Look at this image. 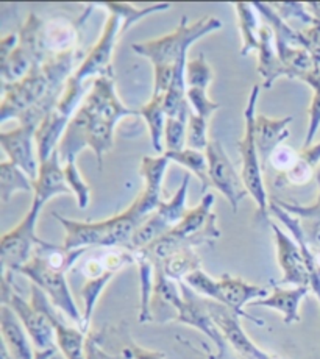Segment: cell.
Listing matches in <instances>:
<instances>
[{
  "label": "cell",
  "instance_id": "4dcf8cb0",
  "mask_svg": "<svg viewBox=\"0 0 320 359\" xmlns=\"http://www.w3.org/2000/svg\"><path fill=\"white\" fill-rule=\"evenodd\" d=\"M155 266L161 269L168 278L182 283L186 280L187 275L201 269V259L197 255L196 248H183V250L173 253L172 257Z\"/></svg>",
  "mask_w": 320,
  "mask_h": 359
},
{
  "label": "cell",
  "instance_id": "e575fe53",
  "mask_svg": "<svg viewBox=\"0 0 320 359\" xmlns=\"http://www.w3.org/2000/svg\"><path fill=\"white\" fill-rule=\"evenodd\" d=\"M114 275H116L114 272H109V273L102 275L99 278L86 280L85 285H83L81 297H83V302H85V311H83L81 330L85 331V333H88L89 325H91V319H93L97 302H99L102 292L105 291L108 283L114 278Z\"/></svg>",
  "mask_w": 320,
  "mask_h": 359
},
{
  "label": "cell",
  "instance_id": "ac0fdd59",
  "mask_svg": "<svg viewBox=\"0 0 320 359\" xmlns=\"http://www.w3.org/2000/svg\"><path fill=\"white\" fill-rule=\"evenodd\" d=\"M269 295L267 287L250 285L246 280L239 277H233L229 273H224L219 278V303L227 306L229 311H233L236 316L247 319L250 322L256 323V325H264V320L256 319V317L250 316L246 306L252 305L253 302L266 299Z\"/></svg>",
  "mask_w": 320,
  "mask_h": 359
},
{
  "label": "cell",
  "instance_id": "9c48e42d",
  "mask_svg": "<svg viewBox=\"0 0 320 359\" xmlns=\"http://www.w3.org/2000/svg\"><path fill=\"white\" fill-rule=\"evenodd\" d=\"M41 211L43 210L32 205L25 217L15 229L2 236V241H0V259H2V267L5 272H19L33 258L34 250L43 241L36 234Z\"/></svg>",
  "mask_w": 320,
  "mask_h": 359
},
{
  "label": "cell",
  "instance_id": "836d02e7",
  "mask_svg": "<svg viewBox=\"0 0 320 359\" xmlns=\"http://www.w3.org/2000/svg\"><path fill=\"white\" fill-rule=\"evenodd\" d=\"M189 183H191V178H189V175H186L183 178L182 186H180L178 191L175 192V196H173L171 200H168V202L163 200L155 211L164 219V222L168 224L171 229H173V226H177L180 222H182L183 217L186 216V212L189 211L186 208Z\"/></svg>",
  "mask_w": 320,
  "mask_h": 359
},
{
  "label": "cell",
  "instance_id": "d590c367",
  "mask_svg": "<svg viewBox=\"0 0 320 359\" xmlns=\"http://www.w3.org/2000/svg\"><path fill=\"white\" fill-rule=\"evenodd\" d=\"M186 86L187 88H197V89H206L210 88L211 81L214 79L213 67L208 63L205 55H199L197 58L189 60L186 65Z\"/></svg>",
  "mask_w": 320,
  "mask_h": 359
},
{
  "label": "cell",
  "instance_id": "b9f144b4",
  "mask_svg": "<svg viewBox=\"0 0 320 359\" xmlns=\"http://www.w3.org/2000/svg\"><path fill=\"white\" fill-rule=\"evenodd\" d=\"M317 178V184H319V197L312 205L303 206V205H295V203H288L283 202V200L275 198L274 202L283 208L286 212L295 216L297 219H312V220H320V170H317L316 174Z\"/></svg>",
  "mask_w": 320,
  "mask_h": 359
},
{
  "label": "cell",
  "instance_id": "277c9868",
  "mask_svg": "<svg viewBox=\"0 0 320 359\" xmlns=\"http://www.w3.org/2000/svg\"><path fill=\"white\" fill-rule=\"evenodd\" d=\"M260 85H255L250 91L247 107L244 111V136L238 141V149L242 160L241 177L244 182L248 196L255 200L258 208V217L269 220V198L262 180V164L260 160L258 149L255 142V117H256V102L260 97Z\"/></svg>",
  "mask_w": 320,
  "mask_h": 359
},
{
  "label": "cell",
  "instance_id": "7c38bea8",
  "mask_svg": "<svg viewBox=\"0 0 320 359\" xmlns=\"http://www.w3.org/2000/svg\"><path fill=\"white\" fill-rule=\"evenodd\" d=\"M205 302L214 323L220 330V333L224 334L225 341L238 351L242 359H291L267 353V351L260 348L258 345L247 336L244 328H242L239 316H236L233 311H229L227 306L220 305L218 302L208 299H205Z\"/></svg>",
  "mask_w": 320,
  "mask_h": 359
},
{
  "label": "cell",
  "instance_id": "44dd1931",
  "mask_svg": "<svg viewBox=\"0 0 320 359\" xmlns=\"http://www.w3.org/2000/svg\"><path fill=\"white\" fill-rule=\"evenodd\" d=\"M294 121V117H280V119H272V117L256 114L255 117V142L258 149L260 160L264 165L269 164L270 156L274 151L283 146L284 141L291 136L289 123Z\"/></svg>",
  "mask_w": 320,
  "mask_h": 359
},
{
  "label": "cell",
  "instance_id": "d4e9b609",
  "mask_svg": "<svg viewBox=\"0 0 320 359\" xmlns=\"http://www.w3.org/2000/svg\"><path fill=\"white\" fill-rule=\"evenodd\" d=\"M258 74L262 79V88L270 89L280 77H286V67L278 55L274 32L264 22L260 32L258 46Z\"/></svg>",
  "mask_w": 320,
  "mask_h": 359
},
{
  "label": "cell",
  "instance_id": "8fae6325",
  "mask_svg": "<svg viewBox=\"0 0 320 359\" xmlns=\"http://www.w3.org/2000/svg\"><path fill=\"white\" fill-rule=\"evenodd\" d=\"M205 154L208 158V168H210L211 188L219 191L228 200L229 206L236 214L239 203L248 196L241 174H238L233 161L229 160L225 149L222 147L218 140L210 141V146H208Z\"/></svg>",
  "mask_w": 320,
  "mask_h": 359
},
{
  "label": "cell",
  "instance_id": "c3c4849f",
  "mask_svg": "<svg viewBox=\"0 0 320 359\" xmlns=\"http://www.w3.org/2000/svg\"><path fill=\"white\" fill-rule=\"evenodd\" d=\"M309 243L314 244L317 247V250H320V220H314V226H312Z\"/></svg>",
  "mask_w": 320,
  "mask_h": 359
},
{
  "label": "cell",
  "instance_id": "4316f807",
  "mask_svg": "<svg viewBox=\"0 0 320 359\" xmlns=\"http://www.w3.org/2000/svg\"><path fill=\"white\" fill-rule=\"evenodd\" d=\"M234 11L238 16L239 32L242 38L241 55L247 57L252 52H258L260 46V13L256 11L253 4H234Z\"/></svg>",
  "mask_w": 320,
  "mask_h": 359
},
{
  "label": "cell",
  "instance_id": "603a6c76",
  "mask_svg": "<svg viewBox=\"0 0 320 359\" xmlns=\"http://www.w3.org/2000/svg\"><path fill=\"white\" fill-rule=\"evenodd\" d=\"M0 330H2L4 345L13 359H34L36 351L33 350L29 333L15 311L5 303H2V308H0Z\"/></svg>",
  "mask_w": 320,
  "mask_h": 359
},
{
  "label": "cell",
  "instance_id": "f546056e",
  "mask_svg": "<svg viewBox=\"0 0 320 359\" xmlns=\"http://www.w3.org/2000/svg\"><path fill=\"white\" fill-rule=\"evenodd\" d=\"M16 192H34V182L11 161L0 163V198L8 203Z\"/></svg>",
  "mask_w": 320,
  "mask_h": 359
},
{
  "label": "cell",
  "instance_id": "f907efd6",
  "mask_svg": "<svg viewBox=\"0 0 320 359\" xmlns=\"http://www.w3.org/2000/svg\"><path fill=\"white\" fill-rule=\"evenodd\" d=\"M306 6H308V10L312 16H314V19H319L320 20V2H311V4H306Z\"/></svg>",
  "mask_w": 320,
  "mask_h": 359
},
{
  "label": "cell",
  "instance_id": "7a4b0ae2",
  "mask_svg": "<svg viewBox=\"0 0 320 359\" xmlns=\"http://www.w3.org/2000/svg\"><path fill=\"white\" fill-rule=\"evenodd\" d=\"M83 53L76 49L32 69L16 83H2V113L0 122L11 119L39 127L47 114L57 107L69 79L83 63Z\"/></svg>",
  "mask_w": 320,
  "mask_h": 359
},
{
  "label": "cell",
  "instance_id": "1f68e13d",
  "mask_svg": "<svg viewBox=\"0 0 320 359\" xmlns=\"http://www.w3.org/2000/svg\"><path fill=\"white\" fill-rule=\"evenodd\" d=\"M163 155H166L171 161L180 164L182 168L196 175L199 178V182L201 183V191H206L210 188V168H208V158L205 151L186 147L178 151H163Z\"/></svg>",
  "mask_w": 320,
  "mask_h": 359
},
{
  "label": "cell",
  "instance_id": "5b68a950",
  "mask_svg": "<svg viewBox=\"0 0 320 359\" xmlns=\"http://www.w3.org/2000/svg\"><path fill=\"white\" fill-rule=\"evenodd\" d=\"M89 88H91V81L81 83L74 75L69 79L65 93H62L57 107L47 114L46 119L38 127L36 147L39 163L48 160L57 151L61 137L65 136L67 126L81 107L83 100H85L89 93Z\"/></svg>",
  "mask_w": 320,
  "mask_h": 359
},
{
  "label": "cell",
  "instance_id": "cb8c5ba5",
  "mask_svg": "<svg viewBox=\"0 0 320 359\" xmlns=\"http://www.w3.org/2000/svg\"><path fill=\"white\" fill-rule=\"evenodd\" d=\"M311 289L308 286L298 287H281L275 286L274 291L270 292L266 299L256 300L252 303V306H262L274 309L276 313L283 316V322L286 325H292L300 320V303L308 297Z\"/></svg>",
  "mask_w": 320,
  "mask_h": 359
},
{
  "label": "cell",
  "instance_id": "9a60e30c",
  "mask_svg": "<svg viewBox=\"0 0 320 359\" xmlns=\"http://www.w3.org/2000/svg\"><path fill=\"white\" fill-rule=\"evenodd\" d=\"M36 131L38 127L33 123L20 122L18 128L11 131L4 130L0 133V144L8 156V161L22 169L33 182L39 174V158L33 149V142L36 141Z\"/></svg>",
  "mask_w": 320,
  "mask_h": 359
},
{
  "label": "cell",
  "instance_id": "484cf974",
  "mask_svg": "<svg viewBox=\"0 0 320 359\" xmlns=\"http://www.w3.org/2000/svg\"><path fill=\"white\" fill-rule=\"evenodd\" d=\"M136 264L139 269V286H141V306H139V322L152 320V297L155 294L156 266L144 250H136Z\"/></svg>",
  "mask_w": 320,
  "mask_h": 359
},
{
  "label": "cell",
  "instance_id": "8d00e7d4",
  "mask_svg": "<svg viewBox=\"0 0 320 359\" xmlns=\"http://www.w3.org/2000/svg\"><path fill=\"white\" fill-rule=\"evenodd\" d=\"M62 168H65L67 184L76 198L79 208L86 210L89 203H91V188H89V184L83 180L79 168H76V161H67L66 164H62Z\"/></svg>",
  "mask_w": 320,
  "mask_h": 359
},
{
  "label": "cell",
  "instance_id": "5bb4252c",
  "mask_svg": "<svg viewBox=\"0 0 320 359\" xmlns=\"http://www.w3.org/2000/svg\"><path fill=\"white\" fill-rule=\"evenodd\" d=\"M180 287H182L183 294V303L177 309V317L175 322L183 323V325L192 327L200 330L201 333H205L210 339L218 345L219 358L225 355L227 348V341L224 334L220 333V330L215 325L210 311L206 308L205 297H200L196 294L192 289L186 285L185 281L180 283Z\"/></svg>",
  "mask_w": 320,
  "mask_h": 359
},
{
  "label": "cell",
  "instance_id": "8992f818",
  "mask_svg": "<svg viewBox=\"0 0 320 359\" xmlns=\"http://www.w3.org/2000/svg\"><path fill=\"white\" fill-rule=\"evenodd\" d=\"M102 6L109 13L105 29H103L102 36L97 41L95 46L88 52L85 61L74 74V77L81 83H88V80L97 77H114L111 60H113L117 41H119L124 33H127L128 29H131L125 22L121 13L117 11L114 4H103Z\"/></svg>",
  "mask_w": 320,
  "mask_h": 359
},
{
  "label": "cell",
  "instance_id": "bcb514c9",
  "mask_svg": "<svg viewBox=\"0 0 320 359\" xmlns=\"http://www.w3.org/2000/svg\"><path fill=\"white\" fill-rule=\"evenodd\" d=\"M121 359H164V353L142 348L135 342H130L122 348Z\"/></svg>",
  "mask_w": 320,
  "mask_h": 359
},
{
  "label": "cell",
  "instance_id": "f35d334b",
  "mask_svg": "<svg viewBox=\"0 0 320 359\" xmlns=\"http://www.w3.org/2000/svg\"><path fill=\"white\" fill-rule=\"evenodd\" d=\"M185 283L200 297H205L208 300H214L219 303V280H214L206 272L201 271V269L187 275Z\"/></svg>",
  "mask_w": 320,
  "mask_h": 359
},
{
  "label": "cell",
  "instance_id": "e0dca14e",
  "mask_svg": "<svg viewBox=\"0 0 320 359\" xmlns=\"http://www.w3.org/2000/svg\"><path fill=\"white\" fill-rule=\"evenodd\" d=\"M272 226L275 244H276V258L278 264L283 272V277L278 285H291L294 287L308 286L309 287V273L306 269V261L303 252L297 241L283 231L280 225L269 222Z\"/></svg>",
  "mask_w": 320,
  "mask_h": 359
},
{
  "label": "cell",
  "instance_id": "ffe728a7",
  "mask_svg": "<svg viewBox=\"0 0 320 359\" xmlns=\"http://www.w3.org/2000/svg\"><path fill=\"white\" fill-rule=\"evenodd\" d=\"M62 163L60 160L58 151L48 158V160L39 163V174L34 180V192H33V203L34 206L43 210L48 200L58 196L72 194L69 188L67 180L65 175V168H61Z\"/></svg>",
  "mask_w": 320,
  "mask_h": 359
},
{
  "label": "cell",
  "instance_id": "ba28073f",
  "mask_svg": "<svg viewBox=\"0 0 320 359\" xmlns=\"http://www.w3.org/2000/svg\"><path fill=\"white\" fill-rule=\"evenodd\" d=\"M13 273L5 272L2 275V303L8 305L15 311L19 320L22 322L24 328L29 333L36 351H44L51 348H57V337H55V328L52 325L48 316L43 309L32 305L22 295H19L13 289L11 281Z\"/></svg>",
  "mask_w": 320,
  "mask_h": 359
},
{
  "label": "cell",
  "instance_id": "52a82bcc",
  "mask_svg": "<svg viewBox=\"0 0 320 359\" xmlns=\"http://www.w3.org/2000/svg\"><path fill=\"white\" fill-rule=\"evenodd\" d=\"M19 273L32 281V285L38 286L43 291L52 305L57 308L61 314L67 316L69 320H72L81 328L83 314L74 300V295L69 287L66 278V272L58 271L52 266H48L44 259L34 257L20 269Z\"/></svg>",
  "mask_w": 320,
  "mask_h": 359
},
{
  "label": "cell",
  "instance_id": "2e32d148",
  "mask_svg": "<svg viewBox=\"0 0 320 359\" xmlns=\"http://www.w3.org/2000/svg\"><path fill=\"white\" fill-rule=\"evenodd\" d=\"M94 5L89 6L79 22H72L66 18H52L43 20L39 29V49L43 58L47 61L62 53L76 50V43L80 39V24L86 19Z\"/></svg>",
  "mask_w": 320,
  "mask_h": 359
},
{
  "label": "cell",
  "instance_id": "f1b7e54d",
  "mask_svg": "<svg viewBox=\"0 0 320 359\" xmlns=\"http://www.w3.org/2000/svg\"><path fill=\"white\" fill-rule=\"evenodd\" d=\"M163 100L164 95H152L150 102L145 103V105L138 111L139 116L145 121V123H147L152 146L158 154L163 151L164 130L166 123H168V114L164 111Z\"/></svg>",
  "mask_w": 320,
  "mask_h": 359
},
{
  "label": "cell",
  "instance_id": "30bf717a",
  "mask_svg": "<svg viewBox=\"0 0 320 359\" xmlns=\"http://www.w3.org/2000/svg\"><path fill=\"white\" fill-rule=\"evenodd\" d=\"M214 200L213 192H205L196 208L187 211L182 222L169 231L178 239L183 248H196L205 244L211 245L220 238L218 217L213 212Z\"/></svg>",
  "mask_w": 320,
  "mask_h": 359
},
{
  "label": "cell",
  "instance_id": "f6af8a7d",
  "mask_svg": "<svg viewBox=\"0 0 320 359\" xmlns=\"http://www.w3.org/2000/svg\"><path fill=\"white\" fill-rule=\"evenodd\" d=\"M302 46L308 50L312 57L320 60V20L314 19V22L300 30Z\"/></svg>",
  "mask_w": 320,
  "mask_h": 359
},
{
  "label": "cell",
  "instance_id": "83f0119b",
  "mask_svg": "<svg viewBox=\"0 0 320 359\" xmlns=\"http://www.w3.org/2000/svg\"><path fill=\"white\" fill-rule=\"evenodd\" d=\"M320 163V141L314 146L303 149L298 155V161L295 163L288 174H283L276 178V186L281 188L284 184L303 186L311 182V178L317 174V165Z\"/></svg>",
  "mask_w": 320,
  "mask_h": 359
},
{
  "label": "cell",
  "instance_id": "d6a6232c",
  "mask_svg": "<svg viewBox=\"0 0 320 359\" xmlns=\"http://www.w3.org/2000/svg\"><path fill=\"white\" fill-rule=\"evenodd\" d=\"M303 83L311 86L312 91V100H311V107H309V122H308V130H306V137H305V144L303 149H308L312 146V141L317 136V131L320 128V60L316 58V65L314 69L309 74H306L302 79Z\"/></svg>",
  "mask_w": 320,
  "mask_h": 359
},
{
  "label": "cell",
  "instance_id": "4fadbf2b",
  "mask_svg": "<svg viewBox=\"0 0 320 359\" xmlns=\"http://www.w3.org/2000/svg\"><path fill=\"white\" fill-rule=\"evenodd\" d=\"M32 305L43 309L55 328L57 345L66 359H88L86 333L80 327H69L61 319V313L52 305L48 297L38 286L32 285Z\"/></svg>",
  "mask_w": 320,
  "mask_h": 359
},
{
  "label": "cell",
  "instance_id": "7bdbcfd3",
  "mask_svg": "<svg viewBox=\"0 0 320 359\" xmlns=\"http://www.w3.org/2000/svg\"><path fill=\"white\" fill-rule=\"evenodd\" d=\"M298 155L300 154H297L294 149L286 146V144H283V146L278 147L274 151V155L270 156L269 164L272 165L276 172H280V175L288 174V172L294 168L295 163L298 161Z\"/></svg>",
  "mask_w": 320,
  "mask_h": 359
},
{
  "label": "cell",
  "instance_id": "ab89813d",
  "mask_svg": "<svg viewBox=\"0 0 320 359\" xmlns=\"http://www.w3.org/2000/svg\"><path fill=\"white\" fill-rule=\"evenodd\" d=\"M187 121L168 117L164 130V151H178L186 149Z\"/></svg>",
  "mask_w": 320,
  "mask_h": 359
},
{
  "label": "cell",
  "instance_id": "60d3db41",
  "mask_svg": "<svg viewBox=\"0 0 320 359\" xmlns=\"http://www.w3.org/2000/svg\"><path fill=\"white\" fill-rule=\"evenodd\" d=\"M187 102H189L191 111L197 114L204 119H210V117L220 108V103L213 102L208 95L206 89H197V88H187Z\"/></svg>",
  "mask_w": 320,
  "mask_h": 359
},
{
  "label": "cell",
  "instance_id": "7402d4cb",
  "mask_svg": "<svg viewBox=\"0 0 320 359\" xmlns=\"http://www.w3.org/2000/svg\"><path fill=\"white\" fill-rule=\"evenodd\" d=\"M269 211L272 212L284 226H286L291 236L297 241L298 245H300L305 261H306V269H308V273H309V289L316 294L317 300L320 303V259H319V255L316 257V253L312 252L309 239L306 238V233L302 229L300 219H297L295 216L286 212L275 202L269 205Z\"/></svg>",
  "mask_w": 320,
  "mask_h": 359
},
{
  "label": "cell",
  "instance_id": "3957f363",
  "mask_svg": "<svg viewBox=\"0 0 320 359\" xmlns=\"http://www.w3.org/2000/svg\"><path fill=\"white\" fill-rule=\"evenodd\" d=\"M222 29L220 19L205 16L194 24L187 22V16H183L175 30L166 36L133 44V49L139 57L149 60L153 67H177L187 63V52L199 39L208 36Z\"/></svg>",
  "mask_w": 320,
  "mask_h": 359
},
{
  "label": "cell",
  "instance_id": "74e56055",
  "mask_svg": "<svg viewBox=\"0 0 320 359\" xmlns=\"http://www.w3.org/2000/svg\"><path fill=\"white\" fill-rule=\"evenodd\" d=\"M208 146H210V140H208V121L191 113L189 119H187L186 147L199 151H206Z\"/></svg>",
  "mask_w": 320,
  "mask_h": 359
},
{
  "label": "cell",
  "instance_id": "681fc988",
  "mask_svg": "<svg viewBox=\"0 0 320 359\" xmlns=\"http://www.w3.org/2000/svg\"><path fill=\"white\" fill-rule=\"evenodd\" d=\"M55 353H57V348L36 351V356H34V359H52L55 356Z\"/></svg>",
  "mask_w": 320,
  "mask_h": 359
},
{
  "label": "cell",
  "instance_id": "6da1fadb",
  "mask_svg": "<svg viewBox=\"0 0 320 359\" xmlns=\"http://www.w3.org/2000/svg\"><path fill=\"white\" fill-rule=\"evenodd\" d=\"M130 116L139 113L125 107L117 97L114 77L93 79L88 95L61 137L57 149L61 163L75 161L80 151L89 147L102 170L103 158L114 146L116 126Z\"/></svg>",
  "mask_w": 320,
  "mask_h": 359
},
{
  "label": "cell",
  "instance_id": "d6986e66",
  "mask_svg": "<svg viewBox=\"0 0 320 359\" xmlns=\"http://www.w3.org/2000/svg\"><path fill=\"white\" fill-rule=\"evenodd\" d=\"M171 160L166 155H159L156 158L144 156L141 161L139 174L144 178V191L136 197L133 203L139 216L147 219L150 214L156 211L159 203L163 202V182L168 172Z\"/></svg>",
  "mask_w": 320,
  "mask_h": 359
},
{
  "label": "cell",
  "instance_id": "7dc6e473",
  "mask_svg": "<svg viewBox=\"0 0 320 359\" xmlns=\"http://www.w3.org/2000/svg\"><path fill=\"white\" fill-rule=\"evenodd\" d=\"M18 44H19V33H11L0 41V63H4V61L10 57L13 50L18 47Z\"/></svg>",
  "mask_w": 320,
  "mask_h": 359
},
{
  "label": "cell",
  "instance_id": "ee69618b",
  "mask_svg": "<svg viewBox=\"0 0 320 359\" xmlns=\"http://www.w3.org/2000/svg\"><path fill=\"white\" fill-rule=\"evenodd\" d=\"M274 10L280 15L284 20L288 22V19H298L302 22L311 25L314 22V16L311 15L308 6L305 4H295V2H288V4H275L272 5Z\"/></svg>",
  "mask_w": 320,
  "mask_h": 359
},
{
  "label": "cell",
  "instance_id": "816d5d0a",
  "mask_svg": "<svg viewBox=\"0 0 320 359\" xmlns=\"http://www.w3.org/2000/svg\"><path fill=\"white\" fill-rule=\"evenodd\" d=\"M317 255H319V259H320V250H319V253H317Z\"/></svg>",
  "mask_w": 320,
  "mask_h": 359
}]
</instances>
